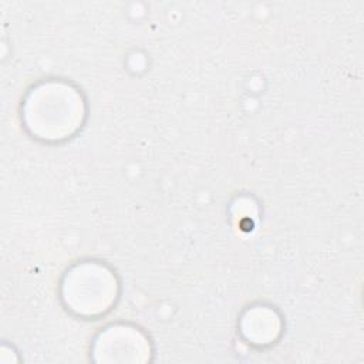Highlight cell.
<instances>
[{
	"label": "cell",
	"mask_w": 364,
	"mask_h": 364,
	"mask_svg": "<svg viewBox=\"0 0 364 364\" xmlns=\"http://www.w3.org/2000/svg\"><path fill=\"white\" fill-rule=\"evenodd\" d=\"M47 97L50 101H44V98L36 92V100L31 97L28 101L30 109L27 111L28 124L37 132H41L44 124H47V129L44 135L47 138H61L63 135L70 134L81 118V100L78 95L67 87L48 88Z\"/></svg>",
	"instance_id": "1"
}]
</instances>
